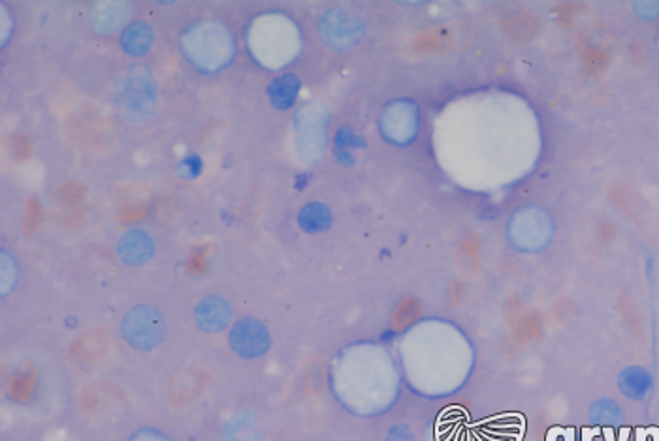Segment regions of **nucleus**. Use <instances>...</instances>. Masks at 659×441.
Segmentation results:
<instances>
[{
  "instance_id": "7ed1b4c3",
  "label": "nucleus",
  "mask_w": 659,
  "mask_h": 441,
  "mask_svg": "<svg viewBox=\"0 0 659 441\" xmlns=\"http://www.w3.org/2000/svg\"><path fill=\"white\" fill-rule=\"evenodd\" d=\"M229 342L237 357L252 360L266 355L269 345H272V337H269V330L259 319L245 317L232 327Z\"/></svg>"
},
{
  "instance_id": "4468645a",
  "label": "nucleus",
  "mask_w": 659,
  "mask_h": 441,
  "mask_svg": "<svg viewBox=\"0 0 659 441\" xmlns=\"http://www.w3.org/2000/svg\"><path fill=\"white\" fill-rule=\"evenodd\" d=\"M128 441H172L167 434L155 430V429H143L140 432L134 434Z\"/></svg>"
},
{
  "instance_id": "423d86ee",
  "label": "nucleus",
  "mask_w": 659,
  "mask_h": 441,
  "mask_svg": "<svg viewBox=\"0 0 659 441\" xmlns=\"http://www.w3.org/2000/svg\"><path fill=\"white\" fill-rule=\"evenodd\" d=\"M153 28L143 21L130 23L121 35V48L130 57H143L153 46Z\"/></svg>"
},
{
  "instance_id": "ddd939ff",
  "label": "nucleus",
  "mask_w": 659,
  "mask_h": 441,
  "mask_svg": "<svg viewBox=\"0 0 659 441\" xmlns=\"http://www.w3.org/2000/svg\"><path fill=\"white\" fill-rule=\"evenodd\" d=\"M200 172H202V159L194 153L182 159V163L177 165V174L185 180H194L197 175H200Z\"/></svg>"
},
{
  "instance_id": "f03ea898",
  "label": "nucleus",
  "mask_w": 659,
  "mask_h": 441,
  "mask_svg": "<svg viewBox=\"0 0 659 441\" xmlns=\"http://www.w3.org/2000/svg\"><path fill=\"white\" fill-rule=\"evenodd\" d=\"M167 321L155 306L140 304L125 315L121 322L123 340L136 351H153L164 340Z\"/></svg>"
},
{
  "instance_id": "39448f33",
  "label": "nucleus",
  "mask_w": 659,
  "mask_h": 441,
  "mask_svg": "<svg viewBox=\"0 0 659 441\" xmlns=\"http://www.w3.org/2000/svg\"><path fill=\"white\" fill-rule=\"evenodd\" d=\"M232 321V307L222 297H205L194 307V322L207 334H217L229 329Z\"/></svg>"
},
{
  "instance_id": "2eb2a0df",
  "label": "nucleus",
  "mask_w": 659,
  "mask_h": 441,
  "mask_svg": "<svg viewBox=\"0 0 659 441\" xmlns=\"http://www.w3.org/2000/svg\"><path fill=\"white\" fill-rule=\"evenodd\" d=\"M386 441H415V437L407 432V430H403V429H396V430H392L391 434H388V437H386Z\"/></svg>"
},
{
  "instance_id": "6e6552de",
  "label": "nucleus",
  "mask_w": 659,
  "mask_h": 441,
  "mask_svg": "<svg viewBox=\"0 0 659 441\" xmlns=\"http://www.w3.org/2000/svg\"><path fill=\"white\" fill-rule=\"evenodd\" d=\"M127 3H112V6H102L98 16H95V25L100 33H112L115 28L127 21L128 13Z\"/></svg>"
},
{
  "instance_id": "f8f14e48",
  "label": "nucleus",
  "mask_w": 659,
  "mask_h": 441,
  "mask_svg": "<svg viewBox=\"0 0 659 441\" xmlns=\"http://www.w3.org/2000/svg\"><path fill=\"white\" fill-rule=\"evenodd\" d=\"M319 215L322 213L319 212L317 205H309V208L299 213V225L304 227L306 232H319L326 225V219H321Z\"/></svg>"
},
{
  "instance_id": "0eeeda50",
  "label": "nucleus",
  "mask_w": 659,
  "mask_h": 441,
  "mask_svg": "<svg viewBox=\"0 0 659 441\" xmlns=\"http://www.w3.org/2000/svg\"><path fill=\"white\" fill-rule=\"evenodd\" d=\"M298 89V83L294 76H283L274 80L267 85V97L272 104L279 110H287L294 102V93Z\"/></svg>"
},
{
  "instance_id": "9d476101",
  "label": "nucleus",
  "mask_w": 659,
  "mask_h": 441,
  "mask_svg": "<svg viewBox=\"0 0 659 441\" xmlns=\"http://www.w3.org/2000/svg\"><path fill=\"white\" fill-rule=\"evenodd\" d=\"M247 432H257V426L252 424V417L251 415H239V417L236 415L234 422L229 424L227 436H229V441H260V437L247 436Z\"/></svg>"
},
{
  "instance_id": "1a4fd4ad",
  "label": "nucleus",
  "mask_w": 659,
  "mask_h": 441,
  "mask_svg": "<svg viewBox=\"0 0 659 441\" xmlns=\"http://www.w3.org/2000/svg\"><path fill=\"white\" fill-rule=\"evenodd\" d=\"M620 387L629 398H642V394L650 389V377L642 370H629L624 374Z\"/></svg>"
},
{
  "instance_id": "9b49d317",
  "label": "nucleus",
  "mask_w": 659,
  "mask_h": 441,
  "mask_svg": "<svg viewBox=\"0 0 659 441\" xmlns=\"http://www.w3.org/2000/svg\"><path fill=\"white\" fill-rule=\"evenodd\" d=\"M0 274H3V283H0V287H3V294L6 297V294L10 290H13V287H16L18 279H19L18 262H16V259H13L6 251H3V262H0Z\"/></svg>"
},
{
  "instance_id": "f257e3e1",
  "label": "nucleus",
  "mask_w": 659,
  "mask_h": 441,
  "mask_svg": "<svg viewBox=\"0 0 659 441\" xmlns=\"http://www.w3.org/2000/svg\"><path fill=\"white\" fill-rule=\"evenodd\" d=\"M157 78L145 65L127 68L115 81V102L130 123H145L157 110Z\"/></svg>"
},
{
  "instance_id": "20e7f679",
  "label": "nucleus",
  "mask_w": 659,
  "mask_h": 441,
  "mask_svg": "<svg viewBox=\"0 0 659 441\" xmlns=\"http://www.w3.org/2000/svg\"><path fill=\"white\" fill-rule=\"evenodd\" d=\"M115 251L127 267H143L155 255V242L149 232L130 228L119 238Z\"/></svg>"
}]
</instances>
